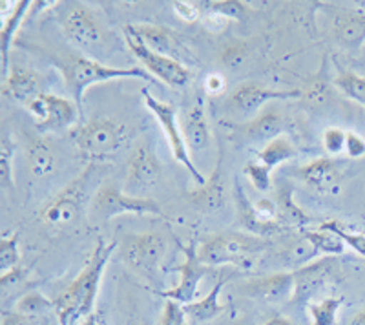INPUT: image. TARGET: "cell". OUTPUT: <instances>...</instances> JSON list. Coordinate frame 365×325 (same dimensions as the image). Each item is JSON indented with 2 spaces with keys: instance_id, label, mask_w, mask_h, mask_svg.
<instances>
[{
  "instance_id": "4dcf8cb0",
  "label": "cell",
  "mask_w": 365,
  "mask_h": 325,
  "mask_svg": "<svg viewBox=\"0 0 365 325\" xmlns=\"http://www.w3.org/2000/svg\"><path fill=\"white\" fill-rule=\"evenodd\" d=\"M344 296H329L307 305L312 325H338V314L344 305Z\"/></svg>"
},
{
  "instance_id": "d6a6232c",
  "label": "cell",
  "mask_w": 365,
  "mask_h": 325,
  "mask_svg": "<svg viewBox=\"0 0 365 325\" xmlns=\"http://www.w3.org/2000/svg\"><path fill=\"white\" fill-rule=\"evenodd\" d=\"M318 229L329 230V232L336 234L338 238L345 243L347 247L356 252L358 256L365 258V232H360V230H354L353 227L347 225V223H341L338 220H329L319 223Z\"/></svg>"
},
{
  "instance_id": "c3c4849f",
  "label": "cell",
  "mask_w": 365,
  "mask_h": 325,
  "mask_svg": "<svg viewBox=\"0 0 365 325\" xmlns=\"http://www.w3.org/2000/svg\"><path fill=\"white\" fill-rule=\"evenodd\" d=\"M263 325H294V324H292V321L285 316H272V318H269V320H267Z\"/></svg>"
},
{
  "instance_id": "ffe728a7",
  "label": "cell",
  "mask_w": 365,
  "mask_h": 325,
  "mask_svg": "<svg viewBox=\"0 0 365 325\" xmlns=\"http://www.w3.org/2000/svg\"><path fill=\"white\" fill-rule=\"evenodd\" d=\"M182 135H185L188 150L194 152V154L205 152L210 146L212 132L210 125H208L207 106H205V99L201 93L195 96L194 103L188 110L185 125H182Z\"/></svg>"
},
{
  "instance_id": "e0dca14e",
  "label": "cell",
  "mask_w": 365,
  "mask_h": 325,
  "mask_svg": "<svg viewBox=\"0 0 365 325\" xmlns=\"http://www.w3.org/2000/svg\"><path fill=\"white\" fill-rule=\"evenodd\" d=\"M294 175L319 194L334 196L340 192L341 172L336 162L329 158H318L303 165L294 172Z\"/></svg>"
},
{
  "instance_id": "836d02e7",
  "label": "cell",
  "mask_w": 365,
  "mask_h": 325,
  "mask_svg": "<svg viewBox=\"0 0 365 325\" xmlns=\"http://www.w3.org/2000/svg\"><path fill=\"white\" fill-rule=\"evenodd\" d=\"M334 86L338 88V92L347 99L354 100L356 105L365 108V77L358 76L356 71L341 70L336 77H334Z\"/></svg>"
},
{
  "instance_id": "74e56055",
  "label": "cell",
  "mask_w": 365,
  "mask_h": 325,
  "mask_svg": "<svg viewBox=\"0 0 365 325\" xmlns=\"http://www.w3.org/2000/svg\"><path fill=\"white\" fill-rule=\"evenodd\" d=\"M243 172H245L250 185H252L257 192H267L270 190V187H272V177H270V172L272 170H270L269 167H265L263 162L257 161V159L256 161L247 162Z\"/></svg>"
},
{
  "instance_id": "8d00e7d4",
  "label": "cell",
  "mask_w": 365,
  "mask_h": 325,
  "mask_svg": "<svg viewBox=\"0 0 365 325\" xmlns=\"http://www.w3.org/2000/svg\"><path fill=\"white\" fill-rule=\"evenodd\" d=\"M205 11L223 15L228 21H241L247 15V6L240 0H212L205 4Z\"/></svg>"
},
{
  "instance_id": "681fc988",
  "label": "cell",
  "mask_w": 365,
  "mask_h": 325,
  "mask_svg": "<svg viewBox=\"0 0 365 325\" xmlns=\"http://www.w3.org/2000/svg\"><path fill=\"white\" fill-rule=\"evenodd\" d=\"M349 325H365V309L358 311V313L351 318Z\"/></svg>"
},
{
  "instance_id": "5b68a950",
  "label": "cell",
  "mask_w": 365,
  "mask_h": 325,
  "mask_svg": "<svg viewBox=\"0 0 365 325\" xmlns=\"http://www.w3.org/2000/svg\"><path fill=\"white\" fill-rule=\"evenodd\" d=\"M143 99H145V106L148 108V112L158 119L159 126L165 130L166 141H168V145H170L172 155H174L175 161L181 162L182 167L190 172V177L197 183V187L207 185L208 180L201 174L200 170H197V167H195L194 161H192L190 150H188L185 135H182V128L179 126L178 112H175L174 106L165 103V100L158 99V97H154L148 90L143 92Z\"/></svg>"
},
{
  "instance_id": "7a4b0ae2",
  "label": "cell",
  "mask_w": 365,
  "mask_h": 325,
  "mask_svg": "<svg viewBox=\"0 0 365 325\" xmlns=\"http://www.w3.org/2000/svg\"><path fill=\"white\" fill-rule=\"evenodd\" d=\"M57 66L58 70L63 71L64 84H66L68 92L71 93L75 105L79 106V110L83 106L86 90L96 86V84L120 79H152V76L146 70H143V68H112L99 63V61H93L91 57H81V55L58 58Z\"/></svg>"
},
{
  "instance_id": "bcb514c9",
  "label": "cell",
  "mask_w": 365,
  "mask_h": 325,
  "mask_svg": "<svg viewBox=\"0 0 365 325\" xmlns=\"http://www.w3.org/2000/svg\"><path fill=\"white\" fill-rule=\"evenodd\" d=\"M2 325H44V318L26 316L21 313H6L2 318Z\"/></svg>"
},
{
  "instance_id": "2e32d148",
  "label": "cell",
  "mask_w": 365,
  "mask_h": 325,
  "mask_svg": "<svg viewBox=\"0 0 365 325\" xmlns=\"http://www.w3.org/2000/svg\"><path fill=\"white\" fill-rule=\"evenodd\" d=\"M302 97L299 90H272L256 83H245L237 86L228 99V105L241 113H254L269 100H289Z\"/></svg>"
},
{
  "instance_id": "f907efd6",
  "label": "cell",
  "mask_w": 365,
  "mask_h": 325,
  "mask_svg": "<svg viewBox=\"0 0 365 325\" xmlns=\"http://www.w3.org/2000/svg\"><path fill=\"white\" fill-rule=\"evenodd\" d=\"M81 325H99V321H97L96 314H91V316L86 318V320H84Z\"/></svg>"
},
{
  "instance_id": "5bb4252c",
  "label": "cell",
  "mask_w": 365,
  "mask_h": 325,
  "mask_svg": "<svg viewBox=\"0 0 365 325\" xmlns=\"http://www.w3.org/2000/svg\"><path fill=\"white\" fill-rule=\"evenodd\" d=\"M241 296L250 300L263 301V304H279L294 294V271L274 272V274L259 276V278L247 279L245 284L237 287Z\"/></svg>"
},
{
  "instance_id": "ac0fdd59",
  "label": "cell",
  "mask_w": 365,
  "mask_h": 325,
  "mask_svg": "<svg viewBox=\"0 0 365 325\" xmlns=\"http://www.w3.org/2000/svg\"><path fill=\"white\" fill-rule=\"evenodd\" d=\"M332 37L345 50H360L365 44V11L336 9L332 17Z\"/></svg>"
},
{
  "instance_id": "ee69618b",
  "label": "cell",
  "mask_w": 365,
  "mask_h": 325,
  "mask_svg": "<svg viewBox=\"0 0 365 325\" xmlns=\"http://www.w3.org/2000/svg\"><path fill=\"white\" fill-rule=\"evenodd\" d=\"M345 154L353 159H360L365 155V139L356 132H347V143H345Z\"/></svg>"
},
{
  "instance_id": "3957f363",
  "label": "cell",
  "mask_w": 365,
  "mask_h": 325,
  "mask_svg": "<svg viewBox=\"0 0 365 325\" xmlns=\"http://www.w3.org/2000/svg\"><path fill=\"white\" fill-rule=\"evenodd\" d=\"M79 154L88 161L113 158L128 141V126L117 119H90L70 132Z\"/></svg>"
},
{
  "instance_id": "44dd1931",
  "label": "cell",
  "mask_w": 365,
  "mask_h": 325,
  "mask_svg": "<svg viewBox=\"0 0 365 325\" xmlns=\"http://www.w3.org/2000/svg\"><path fill=\"white\" fill-rule=\"evenodd\" d=\"M234 201H236L237 223L247 230V234L269 239L272 234H279L285 230V225L282 223H265L257 217L256 210H254V201L249 200L240 181L234 183Z\"/></svg>"
},
{
  "instance_id": "4316f807",
  "label": "cell",
  "mask_w": 365,
  "mask_h": 325,
  "mask_svg": "<svg viewBox=\"0 0 365 325\" xmlns=\"http://www.w3.org/2000/svg\"><path fill=\"white\" fill-rule=\"evenodd\" d=\"M28 165L35 177H44L55 170V152L44 138H35L29 141Z\"/></svg>"
},
{
  "instance_id": "7c38bea8",
  "label": "cell",
  "mask_w": 365,
  "mask_h": 325,
  "mask_svg": "<svg viewBox=\"0 0 365 325\" xmlns=\"http://www.w3.org/2000/svg\"><path fill=\"white\" fill-rule=\"evenodd\" d=\"M336 262L334 258H319L311 262L309 265L296 269L294 271V294L292 304L305 305L307 307L319 292L327 287V284L336 274Z\"/></svg>"
},
{
  "instance_id": "d4e9b609",
  "label": "cell",
  "mask_w": 365,
  "mask_h": 325,
  "mask_svg": "<svg viewBox=\"0 0 365 325\" xmlns=\"http://www.w3.org/2000/svg\"><path fill=\"white\" fill-rule=\"evenodd\" d=\"M228 279H230V276L223 274L220 278V282H217V284L210 289V292H208L207 296L201 298V300H197V301H194V304L185 305V311L188 313V316L194 318L195 321H201V324H205V321L216 320L217 316H221V314L225 313V305L221 304L220 298H221V292H223L225 285L228 284Z\"/></svg>"
},
{
  "instance_id": "d6986e66",
  "label": "cell",
  "mask_w": 365,
  "mask_h": 325,
  "mask_svg": "<svg viewBox=\"0 0 365 325\" xmlns=\"http://www.w3.org/2000/svg\"><path fill=\"white\" fill-rule=\"evenodd\" d=\"M187 196L188 201L201 212H216V210L223 209L225 203H227V177H225L223 170V155L208 177L207 185L190 190Z\"/></svg>"
},
{
  "instance_id": "484cf974",
  "label": "cell",
  "mask_w": 365,
  "mask_h": 325,
  "mask_svg": "<svg viewBox=\"0 0 365 325\" xmlns=\"http://www.w3.org/2000/svg\"><path fill=\"white\" fill-rule=\"evenodd\" d=\"M278 210H279V221L285 223V227H309L312 223V217L309 216L305 210L296 203L294 192L291 187H282L278 190Z\"/></svg>"
},
{
  "instance_id": "83f0119b",
  "label": "cell",
  "mask_w": 365,
  "mask_h": 325,
  "mask_svg": "<svg viewBox=\"0 0 365 325\" xmlns=\"http://www.w3.org/2000/svg\"><path fill=\"white\" fill-rule=\"evenodd\" d=\"M283 119L276 112H265L257 115L245 128V135L250 141H274L283 134Z\"/></svg>"
},
{
  "instance_id": "b9f144b4",
  "label": "cell",
  "mask_w": 365,
  "mask_h": 325,
  "mask_svg": "<svg viewBox=\"0 0 365 325\" xmlns=\"http://www.w3.org/2000/svg\"><path fill=\"white\" fill-rule=\"evenodd\" d=\"M174 11L185 22H195L201 15L200 6L195 4V2H188V0H178V2H174Z\"/></svg>"
},
{
  "instance_id": "7bdbcfd3",
  "label": "cell",
  "mask_w": 365,
  "mask_h": 325,
  "mask_svg": "<svg viewBox=\"0 0 365 325\" xmlns=\"http://www.w3.org/2000/svg\"><path fill=\"white\" fill-rule=\"evenodd\" d=\"M203 88L208 96H221V93L227 90V79H225V76L220 73V71H210V73L205 77Z\"/></svg>"
},
{
  "instance_id": "277c9868",
  "label": "cell",
  "mask_w": 365,
  "mask_h": 325,
  "mask_svg": "<svg viewBox=\"0 0 365 325\" xmlns=\"http://www.w3.org/2000/svg\"><path fill=\"white\" fill-rule=\"evenodd\" d=\"M267 247L269 239L265 238H257L247 232H227L208 238L197 249V254L201 262L210 269L225 267V265L245 269Z\"/></svg>"
},
{
  "instance_id": "f6af8a7d",
  "label": "cell",
  "mask_w": 365,
  "mask_h": 325,
  "mask_svg": "<svg viewBox=\"0 0 365 325\" xmlns=\"http://www.w3.org/2000/svg\"><path fill=\"white\" fill-rule=\"evenodd\" d=\"M221 58H223L225 66L237 68V66H240V64L245 63L247 51H245V48L240 46V44H234V46L225 48L223 57H221Z\"/></svg>"
},
{
  "instance_id": "60d3db41",
  "label": "cell",
  "mask_w": 365,
  "mask_h": 325,
  "mask_svg": "<svg viewBox=\"0 0 365 325\" xmlns=\"http://www.w3.org/2000/svg\"><path fill=\"white\" fill-rule=\"evenodd\" d=\"M15 146L11 145L9 138L2 139V146H0V180H2V187L9 188L13 185V174H11V152Z\"/></svg>"
},
{
  "instance_id": "d590c367",
  "label": "cell",
  "mask_w": 365,
  "mask_h": 325,
  "mask_svg": "<svg viewBox=\"0 0 365 325\" xmlns=\"http://www.w3.org/2000/svg\"><path fill=\"white\" fill-rule=\"evenodd\" d=\"M21 243H19V234H4L0 239V269L2 274L13 271L21 263Z\"/></svg>"
},
{
  "instance_id": "52a82bcc",
  "label": "cell",
  "mask_w": 365,
  "mask_h": 325,
  "mask_svg": "<svg viewBox=\"0 0 365 325\" xmlns=\"http://www.w3.org/2000/svg\"><path fill=\"white\" fill-rule=\"evenodd\" d=\"M166 254V242L161 234L146 232L126 236L120 243L123 262L143 278L155 282L159 265Z\"/></svg>"
},
{
  "instance_id": "ab89813d",
  "label": "cell",
  "mask_w": 365,
  "mask_h": 325,
  "mask_svg": "<svg viewBox=\"0 0 365 325\" xmlns=\"http://www.w3.org/2000/svg\"><path fill=\"white\" fill-rule=\"evenodd\" d=\"M187 318L188 313L185 311V305L174 300H166L159 325H188Z\"/></svg>"
},
{
  "instance_id": "4fadbf2b",
  "label": "cell",
  "mask_w": 365,
  "mask_h": 325,
  "mask_svg": "<svg viewBox=\"0 0 365 325\" xmlns=\"http://www.w3.org/2000/svg\"><path fill=\"white\" fill-rule=\"evenodd\" d=\"M182 252H185V262L178 267L179 284L170 291H159L158 294L161 298H166V300H174L182 305H188L194 304L195 298H197V289H200L201 279L210 272V267L201 262L197 249L194 245L185 247Z\"/></svg>"
},
{
  "instance_id": "f35d334b",
  "label": "cell",
  "mask_w": 365,
  "mask_h": 325,
  "mask_svg": "<svg viewBox=\"0 0 365 325\" xmlns=\"http://www.w3.org/2000/svg\"><path fill=\"white\" fill-rule=\"evenodd\" d=\"M322 143L327 154L331 155H340L345 152V143H347V132L338 126H331L324 132L322 135Z\"/></svg>"
},
{
  "instance_id": "7dc6e473",
  "label": "cell",
  "mask_w": 365,
  "mask_h": 325,
  "mask_svg": "<svg viewBox=\"0 0 365 325\" xmlns=\"http://www.w3.org/2000/svg\"><path fill=\"white\" fill-rule=\"evenodd\" d=\"M228 19L223 17V15H217V13H212V11H207L205 13L203 17V26L207 29H210V31H214V33H220V31H223L225 28L228 26Z\"/></svg>"
},
{
  "instance_id": "f1b7e54d",
  "label": "cell",
  "mask_w": 365,
  "mask_h": 325,
  "mask_svg": "<svg viewBox=\"0 0 365 325\" xmlns=\"http://www.w3.org/2000/svg\"><path fill=\"white\" fill-rule=\"evenodd\" d=\"M296 154H298L296 146L285 135H279L274 141L267 143L262 152H257V161L263 162L270 170H274V168L283 165V162L294 159Z\"/></svg>"
},
{
  "instance_id": "603a6c76",
  "label": "cell",
  "mask_w": 365,
  "mask_h": 325,
  "mask_svg": "<svg viewBox=\"0 0 365 325\" xmlns=\"http://www.w3.org/2000/svg\"><path fill=\"white\" fill-rule=\"evenodd\" d=\"M133 31L137 33V37L145 42V46L150 48L152 51L159 55H165V57L175 58L181 53V46H179L178 38L172 35V31H168L163 26H154V24H132Z\"/></svg>"
},
{
  "instance_id": "9c48e42d",
  "label": "cell",
  "mask_w": 365,
  "mask_h": 325,
  "mask_svg": "<svg viewBox=\"0 0 365 325\" xmlns=\"http://www.w3.org/2000/svg\"><path fill=\"white\" fill-rule=\"evenodd\" d=\"M61 26L68 41L84 51L99 50L108 41L106 29L83 4H71L61 17Z\"/></svg>"
},
{
  "instance_id": "30bf717a",
  "label": "cell",
  "mask_w": 365,
  "mask_h": 325,
  "mask_svg": "<svg viewBox=\"0 0 365 325\" xmlns=\"http://www.w3.org/2000/svg\"><path fill=\"white\" fill-rule=\"evenodd\" d=\"M28 110L37 121L38 134L61 132V130L77 126L75 123L81 115V110L75 105V100L51 96V93H41L37 99L29 103Z\"/></svg>"
},
{
  "instance_id": "8fae6325",
  "label": "cell",
  "mask_w": 365,
  "mask_h": 325,
  "mask_svg": "<svg viewBox=\"0 0 365 325\" xmlns=\"http://www.w3.org/2000/svg\"><path fill=\"white\" fill-rule=\"evenodd\" d=\"M91 172H93V167H88L83 174L77 175L70 185H66L50 203L46 205L41 212L46 223L53 227H70L77 223Z\"/></svg>"
},
{
  "instance_id": "7402d4cb",
  "label": "cell",
  "mask_w": 365,
  "mask_h": 325,
  "mask_svg": "<svg viewBox=\"0 0 365 325\" xmlns=\"http://www.w3.org/2000/svg\"><path fill=\"white\" fill-rule=\"evenodd\" d=\"M4 90L13 100L24 103L28 106L31 100L41 96V79L31 70L13 66L9 76L6 77Z\"/></svg>"
},
{
  "instance_id": "ba28073f",
  "label": "cell",
  "mask_w": 365,
  "mask_h": 325,
  "mask_svg": "<svg viewBox=\"0 0 365 325\" xmlns=\"http://www.w3.org/2000/svg\"><path fill=\"white\" fill-rule=\"evenodd\" d=\"M125 38L126 44H128L130 51L135 55V58L139 63L145 64V70L148 71L150 76L158 77L159 81H163L168 86H185L190 81L192 73L181 61L172 57H165V55H159L155 51H152L150 48L145 46V42L137 37V33L133 31V26H125Z\"/></svg>"
},
{
  "instance_id": "9a60e30c",
  "label": "cell",
  "mask_w": 365,
  "mask_h": 325,
  "mask_svg": "<svg viewBox=\"0 0 365 325\" xmlns=\"http://www.w3.org/2000/svg\"><path fill=\"white\" fill-rule=\"evenodd\" d=\"M161 175V161L158 159L152 143H137L128 161L126 187L130 190H146V188H152L154 185H158Z\"/></svg>"
},
{
  "instance_id": "6da1fadb",
  "label": "cell",
  "mask_w": 365,
  "mask_h": 325,
  "mask_svg": "<svg viewBox=\"0 0 365 325\" xmlns=\"http://www.w3.org/2000/svg\"><path fill=\"white\" fill-rule=\"evenodd\" d=\"M117 242H99L79 276L55 298V314L61 325H81L93 314L101 282Z\"/></svg>"
},
{
  "instance_id": "1f68e13d",
  "label": "cell",
  "mask_w": 365,
  "mask_h": 325,
  "mask_svg": "<svg viewBox=\"0 0 365 325\" xmlns=\"http://www.w3.org/2000/svg\"><path fill=\"white\" fill-rule=\"evenodd\" d=\"M303 236L314 245L316 252H318L319 256H324V258L325 256H327V258H334V256L344 254L345 243L338 238L336 234H332L324 229H307L303 230Z\"/></svg>"
},
{
  "instance_id": "f546056e",
  "label": "cell",
  "mask_w": 365,
  "mask_h": 325,
  "mask_svg": "<svg viewBox=\"0 0 365 325\" xmlns=\"http://www.w3.org/2000/svg\"><path fill=\"white\" fill-rule=\"evenodd\" d=\"M318 252H316L314 245L309 242L305 236L302 234V238L294 239L289 245L283 249L282 252V262L285 263L287 267H291L292 271L303 267V265H309L311 262H314L318 258Z\"/></svg>"
},
{
  "instance_id": "e575fe53",
  "label": "cell",
  "mask_w": 365,
  "mask_h": 325,
  "mask_svg": "<svg viewBox=\"0 0 365 325\" xmlns=\"http://www.w3.org/2000/svg\"><path fill=\"white\" fill-rule=\"evenodd\" d=\"M55 311V300L44 296L38 291H29L26 292L24 296L17 301L15 305V313L26 314V316L34 318H44L46 314Z\"/></svg>"
},
{
  "instance_id": "8992f818",
  "label": "cell",
  "mask_w": 365,
  "mask_h": 325,
  "mask_svg": "<svg viewBox=\"0 0 365 325\" xmlns=\"http://www.w3.org/2000/svg\"><path fill=\"white\" fill-rule=\"evenodd\" d=\"M91 216L99 221H108L112 217L123 216V214H133V216H158L165 217L163 209L150 197L128 196L120 192L115 185H104L96 192V196L90 205Z\"/></svg>"
},
{
  "instance_id": "cb8c5ba5",
  "label": "cell",
  "mask_w": 365,
  "mask_h": 325,
  "mask_svg": "<svg viewBox=\"0 0 365 325\" xmlns=\"http://www.w3.org/2000/svg\"><path fill=\"white\" fill-rule=\"evenodd\" d=\"M31 6H34V2H29V0L15 2L13 11L2 21V29H0V53H2V71H4V77H8L9 71H11V68H9V51H11V46L15 44L19 28L24 22L26 13H28V9Z\"/></svg>"
}]
</instances>
